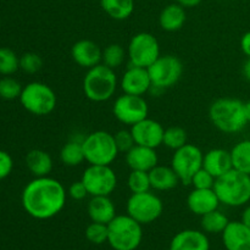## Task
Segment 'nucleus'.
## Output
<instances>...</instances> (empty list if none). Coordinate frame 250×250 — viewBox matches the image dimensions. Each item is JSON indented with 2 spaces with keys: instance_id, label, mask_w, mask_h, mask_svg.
Segmentation results:
<instances>
[{
  "instance_id": "17",
  "label": "nucleus",
  "mask_w": 250,
  "mask_h": 250,
  "mask_svg": "<svg viewBox=\"0 0 250 250\" xmlns=\"http://www.w3.org/2000/svg\"><path fill=\"white\" fill-rule=\"evenodd\" d=\"M222 242L227 250H250V229L243 221H229Z\"/></svg>"
},
{
  "instance_id": "13",
  "label": "nucleus",
  "mask_w": 250,
  "mask_h": 250,
  "mask_svg": "<svg viewBox=\"0 0 250 250\" xmlns=\"http://www.w3.org/2000/svg\"><path fill=\"white\" fill-rule=\"evenodd\" d=\"M114 116L121 124L127 126H133L137 122L148 117V103L141 95L126 94L120 95L112 106Z\"/></svg>"
},
{
  "instance_id": "16",
  "label": "nucleus",
  "mask_w": 250,
  "mask_h": 250,
  "mask_svg": "<svg viewBox=\"0 0 250 250\" xmlns=\"http://www.w3.org/2000/svg\"><path fill=\"white\" fill-rule=\"evenodd\" d=\"M103 50L95 42L89 39H81L76 42L71 49V56L78 66L83 68L94 67L102 63Z\"/></svg>"
},
{
  "instance_id": "18",
  "label": "nucleus",
  "mask_w": 250,
  "mask_h": 250,
  "mask_svg": "<svg viewBox=\"0 0 250 250\" xmlns=\"http://www.w3.org/2000/svg\"><path fill=\"white\" fill-rule=\"evenodd\" d=\"M188 209L198 216L219 209L220 200L214 188L210 189H193L187 198Z\"/></svg>"
},
{
  "instance_id": "5",
  "label": "nucleus",
  "mask_w": 250,
  "mask_h": 250,
  "mask_svg": "<svg viewBox=\"0 0 250 250\" xmlns=\"http://www.w3.org/2000/svg\"><path fill=\"white\" fill-rule=\"evenodd\" d=\"M107 229V243L115 250H136L143 238L142 225L129 215H116Z\"/></svg>"
},
{
  "instance_id": "26",
  "label": "nucleus",
  "mask_w": 250,
  "mask_h": 250,
  "mask_svg": "<svg viewBox=\"0 0 250 250\" xmlns=\"http://www.w3.org/2000/svg\"><path fill=\"white\" fill-rule=\"evenodd\" d=\"M103 10L111 19L122 21L133 14L134 0H100Z\"/></svg>"
},
{
  "instance_id": "12",
  "label": "nucleus",
  "mask_w": 250,
  "mask_h": 250,
  "mask_svg": "<svg viewBox=\"0 0 250 250\" xmlns=\"http://www.w3.org/2000/svg\"><path fill=\"white\" fill-rule=\"evenodd\" d=\"M81 181L84 183L88 194L92 197H110L117 187L116 173L107 165H89L83 172Z\"/></svg>"
},
{
  "instance_id": "9",
  "label": "nucleus",
  "mask_w": 250,
  "mask_h": 250,
  "mask_svg": "<svg viewBox=\"0 0 250 250\" xmlns=\"http://www.w3.org/2000/svg\"><path fill=\"white\" fill-rule=\"evenodd\" d=\"M148 72L151 80V88L164 90L180 81L183 73V63L173 55H160L155 62L149 66Z\"/></svg>"
},
{
  "instance_id": "30",
  "label": "nucleus",
  "mask_w": 250,
  "mask_h": 250,
  "mask_svg": "<svg viewBox=\"0 0 250 250\" xmlns=\"http://www.w3.org/2000/svg\"><path fill=\"white\" fill-rule=\"evenodd\" d=\"M125 59H126V51L120 44H109L106 48L103 49L102 63L112 70L120 67L125 62Z\"/></svg>"
},
{
  "instance_id": "14",
  "label": "nucleus",
  "mask_w": 250,
  "mask_h": 250,
  "mask_svg": "<svg viewBox=\"0 0 250 250\" xmlns=\"http://www.w3.org/2000/svg\"><path fill=\"white\" fill-rule=\"evenodd\" d=\"M131 132L136 144L156 149L163 144L165 129L158 121L146 117L131 126Z\"/></svg>"
},
{
  "instance_id": "8",
  "label": "nucleus",
  "mask_w": 250,
  "mask_h": 250,
  "mask_svg": "<svg viewBox=\"0 0 250 250\" xmlns=\"http://www.w3.org/2000/svg\"><path fill=\"white\" fill-rule=\"evenodd\" d=\"M163 211V202L150 190L144 193H132L127 202V215L141 225H148L156 221Z\"/></svg>"
},
{
  "instance_id": "11",
  "label": "nucleus",
  "mask_w": 250,
  "mask_h": 250,
  "mask_svg": "<svg viewBox=\"0 0 250 250\" xmlns=\"http://www.w3.org/2000/svg\"><path fill=\"white\" fill-rule=\"evenodd\" d=\"M204 154L194 144H186L175 150L171 160V167L177 173L183 185H190L193 176L203 167Z\"/></svg>"
},
{
  "instance_id": "6",
  "label": "nucleus",
  "mask_w": 250,
  "mask_h": 250,
  "mask_svg": "<svg viewBox=\"0 0 250 250\" xmlns=\"http://www.w3.org/2000/svg\"><path fill=\"white\" fill-rule=\"evenodd\" d=\"M84 158L89 165L110 166L119 155L114 134L106 131H95L83 138Z\"/></svg>"
},
{
  "instance_id": "37",
  "label": "nucleus",
  "mask_w": 250,
  "mask_h": 250,
  "mask_svg": "<svg viewBox=\"0 0 250 250\" xmlns=\"http://www.w3.org/2000/svg\"><path fill=\"white\" fill-rule=\"evenodd\" d=\"M215 181H216V178L211 173L208 172L204 167H202L193 176L192 181H190V185L195 189H210V188H214Z\"/></svg>"
},
{
  "instance_id": "36",
  "label": "nucleus",
  "mask_w": 250,
  "mask_h": 250,
  "mask_svg": "<svg viewBox=\"0 0 250 250\" xmlns=\"http://www.w3.org/2000/svg\"><path fill=\"white\" fill-rule=\"evenodd\" d=\"M42 66H43V60L36 53H26L20 58V68L29 75L38 72Z\"/></svg>"
},
{
  "instance_id": "15",
  "label": "nucleus",
  "mask_w": 250,
  "mask_h": 250,
  "mask_svg": "<svg viewBox=\"0 0 250 250\" xmlns=\"http://www.w3.org/2000/svg\"><path fill=\"white\" fill-rule=\"evenodd\" d=\"M120 85L126 94L143 97L151 89V80L148 68L131 65V67L125 71Z\"/></svg>"
},
{
  "instance_id": "43",
  "label": "nucleus",
  "mask_w": 250,
  "mask_h": 250,
  "mask_svg": "<svg viewBox=\"0 0 250 250\" xmlns=\"http://www.w3.org/2000/svg\"><path fill=\"white\" fill-rule=\"evenodd\" d=\"M242 221L247 225L250 229V205L244 209L243 214H242Z\"/></svg>"
},
{
  "instance_id": "21",
  "label": "nucleus",
  "mask_w": 250,
  "mask_h": 250,
  "mask_svg": "<svg viewBox=\"0 0 250 250\" xmlns=\"http://www.w3.org/2000/svg\"><path fill=\"white\" fill-rule=\"evenodd\" d=\"M203 167L211 173L215 178L221 177L222 175L233 168L231 151L225 149H211L204 155Z\"/></svg>"
},
{
  "instance_id": "27",
  "label": "nucleus",
  "mask_w": 250,
  "mask_h": 250,
  "mask_svg": "<svg viewBox=\"0 0 250 250\" xmlns=\"http://www.w3.org/2000/svg\"><path fill=\"white\" fill-rule=\"evenodd\" d=\"M82 141H72L67 142L60 150V160L61 163L68 167H75L81 165L83 161H85L84 150H83Z\"/></svg>"
},
{
  "instance_id": "35",
  "label": "nucleus",
  "mask_w": 250,
  "mask_h": 250,
  "mask_svg": "<svg viewBox=\"0 0 250 250\" xmlns=\"http://www.w3.org/2000/svg\"><path fill=\"white\" fill-rule=\"evenodd\" d=\"M85 237L93 244H103L107 242L109 229L107 225L100 222H93L85 229Z\"/></svg>"
},
{
  "instance_id": "33",
  "label": "nucleus",
  "mask_w": 250,
  "mask_h": 250,
  "mask_svg": "<svg viewBox=\"0 0 250 250\" xmlns=\"http://www.w3.org/2000/svg\"><path fill=\"white\" fill-rule=\"evenodd\" d=\"M129 190L132 193H144L150 190V178H149V172L146 171H136L132 170L127 180Z\"/></svg>"
},
{
  "instance_id": "10",
  "label": "nucleus",
  "mask_w": 250,
  "mask_h": 250,
  "mask_svg": "<svg viewBox=\"0 0 250 250\" xmlns=\"http://www.w3.org/2000/svg\"><path fill=\"white\" fill-rule=\"evenodd\" d=\"M131 65L148 68L160 56V45L155 37L148 32H141L132 37L127 49Z\"/></svg>"
},
{
  "instance_id": "2",
  "label": "nucleus",
  "mask_w": 250,
  "mask_h": 250,
  "mask_svg": "<svg viewBox=\"0 0 250 250\" xmlns=\"http://www.w3.org/2000/svg\"><path fill=\"white\" fill-rule=\"evenodd\" d=\"M211 124L219 131L227 134L241 132L248 124L246 103L236 98H220L209 109Z\"/></svg>"
},
{
  "instance_id": "29",
  "label": "nucleus",
  "mask_w": 250,
  "mask_h": 250,
  "mask_svg": "<svg viewBox=\"0 0 250 250\" xmlns=\"http://www.w3.org/2000/svg\"><path fill=\"white\" fill-rule=\"evenodd\" d=\"M229 219L219 209L210 211L202 216V229L207 233H222L229 225Z\"/></svg>"
},
{
  "instance_id": "23",
  "label": "nucleus",
  "mask_w": 250,
  "mask_h": 250,
  "mask_svg": "<svg viewBox=\"0 0 250 250\" xmlns=\"http://www.w3.org/2000/svg\"><path fill=\"white\" fill-rule=\"evenodd\" d=\"M150 186L153 189L165 192L177 187L178 182H181L177 173L172 167L163 165H156L153 170L149 171Z\"/></svg>"
},
{
  "instance_id": "38",
  "label": "nucleus",
  "mask_w": 250,
  "mask_h": 250,
  "mask_svg": "<svg viewBox=\"0 0 250 250\" xmlns=\"http://www.w3.org/2000/svg\"><path fill=\"white\" fill-rule=\"evenodd\" d=\"M114 138L120 153H127L136 146L131 129L129 131L128 129H120L119 132L114 134Z\"/></svg>"
},
{
  "instance_id": "24",
  "label": "nucleus",
  "mask_w": 250,
  "mask_h": 250,
  "mask_svg": "<svg viewBox=\"0 0 250 250\" xmlns=\"http://www.w3.org/2000/svg\"><path fill=\"white\" fill-rule=\"evenodd\" d=\"M187 15H186L185 7L182 5L170 4L161 11L159 16V23L160 27L166 32L180 31L185 24Z\"/></svg>"
},
{
  "instance_id": "22",
  "label": "nucleus",
  "mask_w": 250,
  "mask_h": 250,
  "mask_svg": "<svg viewBox=\"0 0 250 250\" xmlns=\"http://www.w3.org/2000/svg\"><path fill=\"white\" fill-rule=\"evenodd\" d=\"M88 215L93 222L109 225L116 216V208L112 200L106 195L92 197L88 203Z\"/></svg>"
},
{
  "instance_id": "34",
  "label": "nucleus",
  "mask_w": 250,
  "mask_h": 250,
  "mask_svg": "<svg viewBox=\"0 0 250 250\" xmlns=\"http://www.w3.org/2000/svg\"><path fill=\"white\" fill-rule=\"evenodd\" d=\"M22 93L21 83L14 77L4 76L0 78V98L5 100H14L20 98Z\"/></svg>"
},
{
  "instance_id": "3",
  "label": "nucleus",
  "mask_w": 250,
  "mask_h": 250,
  "mask_svg": "<svg viewBox=\"0 0 250 250\" xmlns=\"http://www.w3.org/2000/svg\"><path fill=\"white\" fill-rule=\"evenodd\" d=\"M214 190L221 204L231 208L243 207L250 202V176L232 168L216 178Z\"/></svg>"
},
{
  "instance_id": "25",
  "label": "nucleus",
  "mask_w": 250,
  "mask_h": 250,
  "mask_svg": "<svg viewBox=\"0 0 250 250\" xmlns=\"http://www.w3.org/2000/svg\"><path fill=\"white\" fill-rule=\"evenodd\" d=\"M26 165L34 177H45L53 170V159L45 150L33 149L27 154Z\"/></svg>"
},
{
  "instance_id": "20",
  "label": "nucleus",
  "mask_w": 250,
  "mask_h": 250,
  "mask_svg": "<svg viewBox=\"0 0 250 250\" xmlns=\"http://www.w3.org/2000/svg\"><path fill=\"white\" fill-rule=\"evenodd\" d=\"M207 234L197 229H185L176 234L170 243V250H209Z\"/></svg>"
},
{
  "instance_id": "4",
  "label": "nucleus",
  "mask_w": 250,
  "mask_h": 250,
  "mask_svg": "<svg viewBox=\"0 0 250 250\" xmlns=\"http://www.w3.org/2000/svg\"><path fill=\"white\" fill-rule=\"evenodd\" d=\"M83 93L94 103H103L114 97L117 88V76L115 70L104 63L89 68L83 78Z\"/></svg>"
},
{
  "instance_id": "31",
  "label": "nucleus",
  "mask_w": 250,
  "mask_h": 250,
  "mask_svg": "<svg viewBox=\"0 0 250 250\" xmlns=\"http://www.w3.org/2000/svg\"><path fill=\"white\" fill-rule=\"evenodd\" d=\"M163 144L168 149L177 150L187 144V132L182 127H168L164 132Z\"/></svg>"
},
{
  "instance_id": "40",
  "label": "nucleus",
  "mask_w": 250,
  "mask_h": 250,
  "mask_svg": "<svg viewBox=\"0 0 250 250\" xmlns=\"http://www.w3.org/2000/svg\"><path fill=\"white\" fill-rule=\"evenodd\" d=\"M68 195L72 198L73 200H83L88 194V190L85 188L84 183L82 181H78V182H73L72 185L68 187Z\"/></svg>"
},
{
  "instance_id": "44",
  "label": "nucleus",
  "mask_w": 250,
  "mask_h": 250,
  "mask_svg": "<svg viewBox=\"0 0 250 250\" xmlns=\"http://www.w3.org/2000/svg\"><path fill=\"white\" fill-rule=\"evenodd\" d=\"M243 76L247 81L250 82V58L247 59V61L243 65Z\"/></svg>"
},
{
  "instance_id": "28",
  "label": "nucleus",
  "mask_w": 250,
  "mask_h": 250,
  "mask_svg": "<svg viewBox=\"0 0 250 250\" xmlns=\"http://www.w3.org/2000/svg\"><path fill=\"white\" fill-rule=\"evenodd\" d=\"M231 158L234 170L250 176V139L238 142L232 148Z\"/></svg>"
},
{
  "instance_id": "42",
  "label": "nucleus",
  "mask_w": 250,
  "mask_h": 250,
  "mask_svg": "<svg viewBox=\"0 0 250 250\" xmlns=\"http://www.w3.org/2000/svg\"><path fill=\"white\" fill-rule=\"evenodd\" d=\"M203 0H177V2L180 5H182L183 7H194L197 5H199Z\"/></svg>"
},
{
  "instance_id": "7",
  "label": "nucleus",
  "mask_w": 250,
  "mask_h": 250,
  "mask_svg": "<svg viewBox=\"0 0 250 250\" xmlns=\"http://www.w3.org/2000/svg\"><path fill=\"white\" fill-rule=\"evenodd\" d=\"M19 99L24 110L36 116L51 114L58 104L55 92L43 82H31L24 85Z\"/></svg>"
},
{
  "instance_id": "32",
  "label": "nucleus",
  "mask_w": 250,
  "mask_h": 250,
  "mask_svg": "<svg viewBox=\"0 0 250 250\" xmlns=\"http://www.w3.org/2000/svg\"><path fill=\"white\" fill-rule=\"evenodd\" d=\"M20 68V58L10 48H0V75L11 76Z\"/></svg>"
},
{
  "instance_id": "19",
  "label": "nucleus",
  "mask_w": 250,
  "mask_h": 250,
  "mask_svg": "<svg viewBox=\"0 0 250 250\" xmlns=\"http://www.w3.org/2000/svg\"><path fill=\"white\" fill-rule=\"evenodd\" d=\"M158 154L153 148L136 144L126 153V164L131 170L149 172L158 165Z\"/></svg>"
},
{
  "instance_id": "41",
  "label": "nucleus",
  "mask_w": 250,
  "mask_h": 250,
  "mask_svg": "<svg viewBox=\"0 0 250 250\" xmlns=\"http://www.w3.org/2000/svg\"><path fill=\"white\" fill-rule=\"evenodd\" d=\"M241 48L242 51L247 55V58H250V31L243 34L241 39Z\"/></svg>"
},
{
  "instance_id": "45",
  "label": "nucleus",
  "mask_w": 250,
  "mask_h": 250,
  "mask_svg": "<svg viewBox=\"0 0 250 250\" xmlns=\"http://www.w3.org/2000/svg\"><path fill=\"white\" fill-rule=\"evenodd\" d=\"M246 112H247V117H248V121L250 122V100L246 103Z\"/></svg>"
},
{
  "instance_id": "1",
  "label": "nucleus",
  "mask_w": 250,
  "mask_h": 250,
  "mask_svg": "<svg viewBox=\"0 0 250 250\" xmlns=\"http://www.w3.org/2000/svg\"><path fill=\"white\" fill-rule=\"evenodd\" d=\"M65 187L60 181L45 177H36L27 183L21 195L24 211L37 220H48L56 216L66 204Z\"/></svg>"
},
{
  "instance_id": "39",
  "label": "nucleus",
  "mask_w": 250,
  "mask_h": 250,
  "mask_svg": "<svg viewBox=\"0 0 250 250\" xmlns=\"http://www.w3.org/2000/svg\"><path fill=\"white\" fill-rule=\"evenodd\" d=\"M14 168V160L7 151L0 150V181L10 176Z\"/></svg>"
}]
</instances>
